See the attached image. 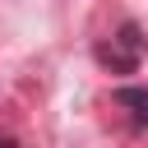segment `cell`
Returning a JSON list of instances; mask_svg holds the SVG:
<instances>
[{
  "mask_svg": "<svg viewBox=\"0 0 148 148\" xmlns=\"http://www.w3.org/2000/svg\"><path fill=\"white\" fill-rule=\"evenodd\" d=\"M97 65L102 69H111V74H134L139 69V60L148 56V37H143V28L134 23V18H125L120 28H116V37L111 42H97Z\"/></svg>",
  "mask_w": 148,
  "mask_h": 148,
  "instance_id": "1",
  "label": "cell"
},
{
  "mask_svg": "<svg viewBox=\"0 0 148 148\" xmlns=\"http://www.w3.org/2000/svg\"><path fill=\"white\" fill-rule=\"evenodd\" d=\"M116 106H130V116L148 125V88H116Z\"/></svg>",
  "mask_w": 148,
  "mask_h": 148,
  "instance_id": "2",
  "label": "cell"
},
{
  "mask_svg": "<svg viewBox=\"0 0 148 148\" xmlns=\"http://www.w3.org/2000/svg\"><path fill=\"white\" fill-rule=\"evenodd\" d=\"M0 148H18V139H14V134H5V130H0Z\"/></svg>",
  "mask_w": 148,
  "mask_h": 148,
  "instance_id": "3",
  "label": "cell"
}]
</instances>
